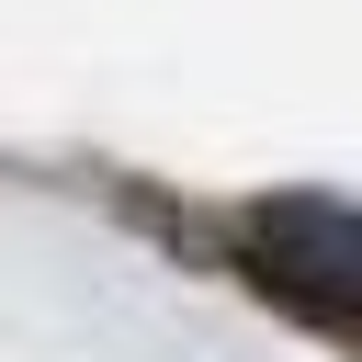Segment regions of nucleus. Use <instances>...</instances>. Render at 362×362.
Wrapping results in <instances>:
<instances>
[{"label":"nucleus","instance_id":"nucleus-1","mask_svg":"<svg viewBox=\"0 0 362 362\" xmlns=\"http://www.w3.org/2000/svg\"><path fill=\"white\" fill-rule=\"evenodd\" d=\"M238 260L260 272L272 305L317 317V328H362V215L351 204H317V192H283L249 215Z\"/></svg>","mask_w":362,"mask_h":362}]
</instances>
